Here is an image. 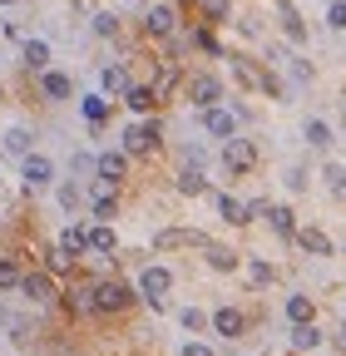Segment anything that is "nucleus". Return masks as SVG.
Instances as JSON below:
<instances>
[{"instance_id":"nucleus-24","label":"nucleus","mask_w":346,"mask_h":356,"mask_svg":"<svg viewBox=\"0 0 346 356\" xmlns=\"http://www.w3.org/2000/svg\"><path fill=\"white\" fill-rule=\"evenodd\" d=\"M60 248H65L69 257H79L84 248H90V233H84V228H65V238H60Z\"/></svg>"},{"instance_id":"nucleus-1","label":"nucleus","mask_w":346,"mask_h":356,"mask_svg":"<svg viewBox=\"0 0 346 356\" xmlns=\"http://www.w3.org/2000/svg\"><path fill=\"white\" fill-rule=\"evenodd\" d=\"M223 168L233 173V178H242V173H252L257 168V144L252 139H223Z\"/></svg>"},{"instance_id":"nucleus-8","label":"nucleus","mask_w":346,"mask_h":356,"mask_svg":"<svg viewBox=\"0 0 346 356\" xmlns=\"http://www.w3.org/2000/svg\"><path fill=\"white\" fill-rule=\"evenodd\" d=\"M20 297H25V302H50V297H55V282H50L45 273H25V277H20Z\"/></svg>"},{"instance_id":"nucleus-43","label":"nucleus","mask_w":346,"mask_h":356,"mask_svg":"<svg viewBox=\"0 0 346 356\" xmlns=\"http://www.w3.org/2000/svg\"><path fill=\"white\" fill-rule=\"evenodd\" d=\"M336 341H341V351H346V327H341V337H336Z\"/></svg>"},{"instance_id":"nucleus-9","label":"nucleus","mask_w":346,"mask_h":356,"mask_svg":"<svg viewBox=\"0 0 346 356\" xmlns=\"http://www.w3.org/2000/svg\"><path fill=\"white\" fill-rule=\"evenodd\" d=\"M144 30H149V35H173V30H179V15H173V6H149Z\"/></svg>"},{"instance_id":"nucleus-28","label":"nucleus","mask_w":346,"mask_h":356,"mask_svg":"<svg viewBox=\"0 0 346 356\" xmlns=\"http://www.w3.org/2000/svg\"><path fill=\"white\" fill-rule=\"evenodd\" d=\"M307 144H312V149H331V129H327L322 119L307 124Z\"/></svg>"},{"instance_id":"nucleus-3","label":"nucleus","mask_w":346,"mask_h":356,"mask_svg":"<svg viewBox=\"0 0 346 356\" xmlns=\"http://www.w3.org/2000/svg\"><path fill=\"white\" fill-rule=\"evenodd\" d=\"M168 287H173L168 267H144V273H139V292L149 297V307H163V292Z\"/></svg>"},{"instance_id":"nucleus-34","label":"nucleus","mask_w":346,"mask_h":356,"mask_svg":"<svg viewBox=\"0 0 346 356\" xmlns=\"http://www.w3.org/2000/svg\"><path fill=\"white\" fill-rule=\"evenodd\" d=\"M20 277H25L20 267H15L10 257H0V287H20Z\"/></svg>"},{"instance_id":"nucleus-13","label":"nucleus","mask_w":346,"mask_h":356,"mask_svg":"<svg viewBox=\"0 0 346 356\" xmlns=\"http://www.w3.org/2000/svg\"><path fill=\"white\" fill-rule=\"evenodd\" d=\"M297 243L307 248L312 257H331V238H327L322 228H302V233H297Z\"/></svg>"},{"instance_id":"nucleus-23","label":"nucleus","mask_w":346,"mask_h":356,"mask_svg":"<svg viewBox=\"0 0 346 356\" xmlns=\"http://www.w3.org/2000/svg\"><path fill=\"white\" fill-rule=\"evenodd\" d=\"M267 222H272V233H282V238H292V233H297L292 208H272V213H267Z\"/></svg>"},{"instance_id":"nucleus-36","label":"nucleus","mask_w":346,"mask_h":356,"mask_svg":"<svg viewBox=\"0 0 346 356\" xmlns=\"http://www.w3.org/2000/svg\"><path fill=\"white\" fill-rule=\"evenodd\" d=\"M327 25L331 30H346V0H331V6H327Z\"/></svg>"},{"instance_id":"nucleus-2","label":"nucleus","mask_w":346,"mask_h":356,"mask_svg":"<svg viewBox=\"0 0 346 356\" xmlns=\"http://www.w3.org/2000/svg\"><path fill=\"white\" fill-rule=\"evenodd\" d=\"M158 139H163V129L154 119H144V124H134L124 134V154H149V149H158Z\"/></svg>"},{"instance_id":"nucleus-15","label":"nucleus","mask_w":346,"mask_h":356,"mask_svg":"<svg viewBox=\"0 0 346 356\" xmlns=\"http://www.w3.org/2000/svg\"><path fill=\"white\" fill-rule=\"evenodd\" d=\"M60 302H65L69 312H99V302H94V287H69Z\"/></svg>"},{"instance_id":"nucleus-38","label":"nucleus","mask_w":346,"mask_h":356,"mask_svg":"<svg viewBox=\"0 0 346 356\" xmlns=\"http://www.w3.org/2000/svg\"><path fill=\"white\" fill-rule=\"evenodd\" d=\"M60 208H65V213H74V208H79V188H74V184H65V188H60Z\"/></svg>"},{"instance_id":"nucleus-20","label":"nucleus","mask_w":346,"mask_h":356,"mask_svg":"<svg viewBox=\"0 0 346 356\" xmlns=\"http://www.w3.org/2000/svg\"><path fill=\"white\" fill-rule=\"evenodd\" d=\"M317 341H322V332H317L312 322H292V346H297V351H312Z\"/></svg>"},{"instance_id":"nucleus-44","label":"nucleus","mask_w":346,"mask_h":356,"mask_svg":"<svg viewBox=\"0 0 346 356\" xmlns=\"http://www.w3.org/2000/svg\"><path fill=\"white\" fill-rule=\"evenodd\" d=\"M0 6H15V0H0Z\"/></svg>"},{"instance_id":"nucleus-19","label":"nucleus","mask_w":346,"mask_h":356,"mask_svg":"<svg viewBox=\"0 0 346 356\" xmlns=\"http://www.w3.org/2000/svg\"><path fill=\"white\" fill-rule=\"evenodd\" d=\"M40 89H45L50 99H69V95H74V84H69V74H55V70H50L45 79H40Z\"/></svg>"},{"instance_id":"nucleus-18","label":"nucleus","mask_w":346,"mask_h":356,"mask_svg":"<svg viewBox=\"0 0 346 356\" xmlns=\"http://www.w3.org/2000/svg\"><path fill=\"white\" fill-rule=\"evenodd\" d=\"M154 99H158V95H154V84H129V95H124V104L134 109V114H144Z\"/></svg>"},{"instance_id":"nucleus-22","label":"nucleus","mask_w":346,"mask_h":356,"mask_svg":"<svg viewBox=\"0 0 346 356\" xmlns=\"http://www.w3.org/2000/svg\"><path fill=\"white\" fill-rule=\"evenodd\" d=\"M208 267H213V273H233V267H238V252H233V248H208Z\"/></svg>"},{"instance_id":"nucleus-4","label":"nucleus","mask_w":346,"mask_h":356,"mask_svg":"<svg viewBox=\"0 0 346 356\" xmlns=\"http://www.w3.org/2000/svg\"><path fill=\"white\" fill-rule=\"evenodd\" d=\"M188 99H193L198 109H213V104L223 99V84L213 79V74H193V79H188Z\"/></svg>"},{"instance_id":"nucleus-17","label":"nucleus","mask_w":346,"mask_h":356,"mask_svg":"<svg viewBox=\"0 0 346 356\" xmlns=\"http://www.w3.org/2000/svg\"><path fill=\"white\" fill-rule=\"evenodd\" d=\"M99 178H104V184H119V178H124V168H129V159L124 154H99Z\"/></svg>"},{"instance_id":"nucleus-7","label":"nucleus","mask_w":346,"mask_h":356,"mask_svg":"<svg viewBox=\"0 0 346 356\" xmlns=\"http://www.w3.org/2000/svg\"><path fill=\"white\" fill-rule=\"evenodd\" d=\"M203 129L213 134V139H233V134H238V119H233L228 109L213 104V109H203Z\"/></svg>"},{"instance_id":"nucleus-14","label":"nucleus","mask_w":346,"mask_h":356,"mask_svg":"<svg viewBox=\"0 0 346 356\" xmlns=\"http://www.w3.org/2000/svg\"><path fill=\"white\" fill-rule=\"evenodd\" d=\"M99 84H104V95H129V70L124 65H104Z\"/></svg>"},{"instance_id":"nucleus-16","label":"nucleus","mask_w":346,"mask_h":356,"mask_svg":"<svg viewBox=\"0 0 346 356\" xmlns=\"http://www.w3.org/2000/svg\"><path fill=\"white\" fill-rule=\"evenodd\" d=\"M20 65H25V70H45V65H50V44H45V40H25Z\"/></svg>"},{"instance_id":"nucleus-27","label":"nucleus","mask_w":346,"mask_h":356,"mask_svg":"<svg viewBox=\"0 0 346 356\" xmlns=\"http://www.w3.org/2000/svg\"><path fill=\"white\" fill-rule=\"evenodd\" d=\"M173 84H179V70H173V65H158V79H154V95L158 99H168V89Z\"/></svg>"},{"instance_id":"nucleus-40","label":"nucleus","mask_w":346,"mask_h":356,"mask_svg":"<svg viewBox=\"0 0 346 356\" xmlns=\"http://www.w3.org/2000/svg\"><path fill=\"white\" fill-rule=\"evenodd\" d=\"M252 282H257V287L272 282V267H267V262H252Z\"/></svg>"},{"instance_id":"nucleus-29","label":"nucleus","mask_w":346,"mask_h":356,"mask_svg":"<svg viewBox=\"0 0 346 356\" xmlns=\"http://www.w3.org/2000/svg\"><path fill=\"white\" fill-rule=\"evenodd\" d=\"M287 317L292 322H312V297H287Z\"/></svg>"},{"instance_id":"nucleus-26","label":"nucleus","mask_w":346,"mask_h":356,"mask_svg":"<svg viewBox=\"0 0 346 356\" xmlns=\"http://www.w3.org/2000/svg\"><path fill=\"white\" fill-rule=\"evenodd\" d=\"M90 248H94V252H114V228H109V222L90 228Z\"/></svg>"},{"instance_id":"nucleus-33","label":"nucleus","mask_w":346,"mask_h":356,"mask_svg":"<svg viewBox=\"0 0 346 356\" xmlns=\"http://www.w3.org/2000/svg\"><path fill=\"white\" fill-rule=\"evenodd\" d=\"M6 149L25 159V154H30V134H25V129H10V134H6Z\"/></svg>"},{"instance_id":"nucleus-11","label":"nucleus","mask_w":346,"mask_h":356,"mask_svg":"<svg viewBox=\"0 0 346 356\" xmlns=\"http://www.w3.org/2000/svg\"><path fill=\"white\" fill-rule=\"evenodd\" d=\"M213 327H218L223 337H242L247 322H242V312H238V307H218V312H213Z\"/></svg>"},{"instance_id":"nucleus-5","label":"nucleus","mask_w":346,"mask_h":356,"mask_svg":"<svg viewBox=\"0 0 346 356\" xmlns=\"http://www.w3.org/2000/svg\"><path fill=\"white\" fill-rule=\"evenodd\" d=\"M94 302H99V312H124L129 302H134V292H129L124 282H94Z\"/></svg>"},{"instance_id":"nucleus-42","label":"nucleus","mask_w":346,"mask_h":356,"mask_svg":"<svg viewBox=\"0 0 346 356\" xmlns=\"http://www.w3.org/2000/svg\"><path fill=\"white\" fill-rule=\"evenodd\" d=\"M183 356H213V346H203V341H188V346H183Z\"/></svg>"},{"instance_id":"nucleus-12","label":"nucleus","mask_w":346,"mask_h":356,"mask_svg":"<svg viewBox=\"0 0 346 356\" xmlns=\"http://www.w3.org/2000/svg\"><path fill=\"white\" fill-rule=\"evenodd\" d=\"M277 20H282V30H287V40H292V44H302V40H307V25L297 20V10L287 6V0H277Z\"/></svg>"},{"instance_id":"nucleus-31","label":"nucleus","mask_w":346,"mask_h":356,"mask_svg":"<svg viewBox=\"0 0 346 356\" xmlns=\"http://www.w3.org/2000/svg\"><path fill=\"white\" fill-rule=\"evenodd\" d=\"M198 10H203V20H228V0H198Z\"/></svg>"},{"instance_id":"nucleus-37","label":"nucleus","mask_w":346,"mask_h":356,"mask_svg":"<svg viewBox=\"0 0 346 356\" xmlns=\"http://www.w3.org/2000/svg\"><path fill=\"white\" fill-rule=\"evenodd\" d=\"M188 40H193V44H198V50H208V55H223V50H218V40H213V35H208V30H193V35H188Z\"/></svg>"},{"instance_id":"nucleus-25","label":"nucleus","mask_w":346,"mask_h":356,"mask_svg":"<svg viewBox=\"0 0 346 356\" xmlns=\"http://www.w3.org/2000/svg\"><path fill=\"white\" fill-rule=\"evenodd\" d=\"M104 114H109V99H104V95H84V119H90V124H104Z\"/></svg>"},{"instance_id":"nucleus-10","label":"nucleus","mask_w":346,"mask_h":356,"mask_svg":"<svg viewBox=\"0 0 346 356\" xmlns=\"http://www.w3.org/2000/svg\"><path fill=\"white\" fill-rule=\"evenodd\" d=\"M158 248H208V238L193 228H168V233H158Z\"/></svg>"},{"instance_id":"nucleus-32","label":"nucleus","mask_w":346,"mask_h":356,"mask_svg":"<svg viewBox=\"0 0 346 356\" xmlns=\"http://www.w3.org/2000/svg\"><path fill=\"white\" fill-rule=\"evenodd\" d=\"M327 188H331L336 198H346V168H341V163H327Z\"/></svg>"},{"instance_id":"nucleus-41","label":"nucleus","mask_w":346,"mask_h":356,"mask_svg":"<svg viewBox=\"0 0 346 356\" xmlns=\"http://www.w3.org/2000/svg\"><path fill=\"white\" fill-rule=\"evenodd\" d=\"M94 30H99V35H114L119 20H114V15H94Z\"/></svg>"},{"instance_id":"nucleus-39","label":"nucleus","mask_w":346,"mask_h":356,"mask_svg":"<svg viewBox=\"0 0 346 356\" xmlns=\"http://www.w3.org/2000/svg\"><path fill=\"white\" fill-rule=\"evenodd\" d=\"M203 322H208V317H203V312H193V307H183V327H188V332H203Z\"/></svg>"},{"instance_id":"nucleus-30","label":"nucleus","mask_w":346,"mask_h":356,"mask_svg":"<svg viewBox=\"0 0 346 356\" xmlns=\"http://www.w3.org/2000/svg\"><path fill=\"white\" fill-rule=\"evenodd\" d=\"M218 213H223V218H228V222H247V208H242V203H238V198H228V193H223V198H218Z\"/></svg>"},{"instance_id":"nucleus-35","label":"nucleus","mask_w":346,"mask_h":356,"mask_svg":"<svg viewBox=\"0 0 346 356\" xmlns=\"http://www.w3.org/2000/svg\"><path fill=\"white\" fill-rule=\"evenodd\" d=\"M94 218H104V222L114 218V193H109V188H99V193H94Z\"/></svg>"},{"instance_id":"nucleus-6","label":"nucleus","mask_w":346,"mask_h":356,"mask_svg":"<svg viewBox=\"0 0 346 356\" xmlns=\"http://www.w3.org/2000/svg\"><path fill=\"white\" fill-rule=\"evenodd\" d=\"M20 173H25V188H45L50 178H55V168H50V159H45V154H25Z\"/></svg>"},{"instance_id":"nucleus-21","label":"nucleus","mask_w":346,"mask_h":356,"mask_svg":"<svg viewBox=\"0 0 346 356\" xmlns=\"http://www.w3.org/2000/svg\"><path fill=\"white\" fill-rule=\"evenodd\" d=\"M208 184H203V173L193 168V163H183V173H179V193H188V198H198Z\"/></svg>"}]
</instances>
